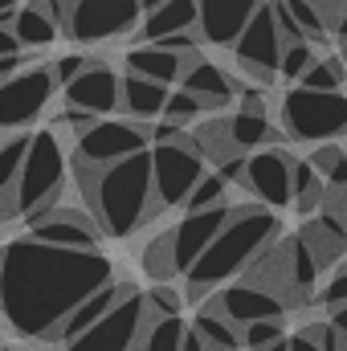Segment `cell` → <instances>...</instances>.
Here are the masks:
<instances>
[{"mask_svg":"<svg viewBox=\"0 0 347 351\" xmlns=\"http://www.w3.org/2000/svg\"><path fill=\"white\" fill-rule=\"evenodd\" d=\"M278 229L282 225H278L274 208H265V204H237L233 217L225 221V229L217 233V241L200 254V262L184 274V298L188 302H204L221 286L246 278V269L278 241Z\"/></svg>","mask_w":347,"mask_h":351,"instance_id":"3","label":"cell"},{"mask_svg":"<svg viewBox=\"0 0 347 351\" xmlns=\"http://www.w3.org/2000/svg\"><path fill=\"white\" fill-rule=\"evenodd\" d=\"M115 282V262L102 250H62L37 237H16L0 250V315L33 343H53L58 327Z\"/></svg>","mask_w":347,"mask_h":351,"instance_id":"1","label":"cell"},{"mask_svg":"<svg viewBox=\"0 0 347 351\" xmlns=\"http://www.w3.org/2000/svg\"><path fill=\"white\" fill-rule=\"evenodd\" d=\"M139 4H143V16H147V12H156L160 4H168V0H139Z\"/></svg>","mask_w":347,"mask_h":351,"instance_id":"51","label":"cell"},{"mask_svg":"<svg viewBox=\"0 0 347 351\" xmlns=\"http://www.w3.org/2000/svg\"><path fill=\"white\" fill-rule=\"evenodd\" d=\"M233 217V204L221 208H200V213H184L180 225H172V258H176V274H188L192 265L200 262V254L217 241V233L225 229V221Z\"/></svg>","mask_w":347,"mask_h":351,"instance_id":"15","label":"cell"},{"mask_svg":"<svg viewBox=\"0 0 347 351\" xmlns=\"http://www.w3.org/2000/svg\"><path fill=\"white\" fill-rule=\"evenodd\" d=\"M16 4H21V0H0V25H8V29H12V16H16Z\"/></svg>","mask_w":347,"mask_h":351,"instance_id":"48","label":"cell"},{"mask_svg":"<svg viewBox=\"0 0 347 351\" xmlns=\"http://www.w3.org/2000/svg\"><path fill=\"white\" fill-rule=\"evenodd\" d=\"M331 323H335V331H339V335L347 339V306H344V311H335V315H331Z\"/></svg>","mask_w":347,"mask_h":351,"instance_id":"49","label":"cell"},{"mask_svg":"<svg viewBox=\"0 0 347 351\" xmlns=\"http://www.w3.org/2000/svg\"><path fill=\"white\" fill-rule=\"evenodd\" d=\"M200 114H204V106H200L196 94H188V90H172V94H168V106H164V119H168V123L188 127V123L200 119Z\"/></svg>","mask_w":347,"mask_h":351,"instance_id":"39","label":"cell"},{"mask_svg":"<svg viewBox=\"0 0 347 351\" xmlns=\"http://www.w3.org/2000/svg\"><path fill=\"white\" fill-rule=\"evenodd\" d=\"M196 41H200V33H176V37H164V41H156V45L172 49L180 58H192V53H196Z\"/></svg>","mask_w":347,"mask_h":351,"instance_id":"43","label":"cell"},{"mask_svg":"<svg viewBox=\"0 0 347 351\" xmlns=\"http://www.w3.org/2000/svg\"><path fill=\"white\" fill-rule=\"evenodd\" d=\"M184 331H188V323H184L180 315H176V319H147V327H143L135 351H180Z\"/></svg>","mask_w":347,"mask_h":351,"instance_id":"30","label":"cell"},{"mask_svg":"<svg viewBox=\"0 0 347 351\" xmlns=\"http://www.w3.org/2000/svg\"><path fill=\"white\" fill-rule=\"evenodd\" d=\"M282 258H286L290 290L298 294V302H311V298H315V282H319V274H323V269H319V262L311 258V250L298 241V233L282 241Z\"/></svg>","mask_w":347,"mask_h":351,"instance_id":"25","label":"cell"},{"mask_svg":"<svg viewBox=\"0 0 347 351\" xmlns=\"http://www.w3.org/2000/svg\"><path fill=\"white\" fill-rule=\"evenodd\" d=\"M16 70H21V53H12V58H0V82H8Z\"/></svg>","mask_w":347,"mask_h":351,"instance_id":"47","label":"cell"},{"mask_svg":"<svg viewBox=\"0 0 347 351\" xmlns=\"http://www.w3.org/2000/svg\"><path fill=\"white\" fill-rule=\"evenodd\" d=\"M311 168L327 180V188H347V147L339 143H319L311 156Z\"/></svg>","mask_w":347,"mask_h":351,"instance_id":"31","label":"cell"},{"mask_svg":"<svg viewBox=\"0 0 347 351\" xmlns=\"http://www.w3.org/2000/svg\"><path fill=\"white\" fill-rule=\"evenodd\" d=\"M29 139L33 135H8L4 143H0V204H8L12 200V188H16V176H21V164H25V156H29Z\"/></svg>","mask_w":347,"mask_h":351,"instance_id":"29","label":"cell"},{"mask_svg":"<svg viewBox=\"0 0 347 351\" xmlns=\"http://www.w3.org/2000/svg\"><path fill=\"white\" fill-rule=\"evenodd\" d=\"M143 327H147V302H143V290L131 286L119 298V306H110L86 335L66 343V351H135Z\"/></svg>","mask_w":347,"mask_h":351,"instance_id":"7","label":"cell"},{"mask_svg":"<svg viewBox=\"0 0 347 351\" xmlns=\"http://www.w3.org/2000/svg\"><path fill=\"white\" fill-rule=\"evenodd\" d=\"M327 204V180L311 168V160H294V208L302 217L323 213Z\"/></svg>","mask_w":347,"mask_h":351,"instance_id":"27","label":"cell"},{"mask_svg":"<svg viewBox=\"0 0 347 351\" xmlns=\"http://www.w3.org/2000/svg\"><path fill=\"white\" fill-rule=\"evenodd\" d=\"M294 152L290 147H282V143H274V147H261L254 152L250 160H246V192H254L258 196V204L265 208H286V204H294Z\"/></svg>","mask_w":347,"mask_h":351,"instance_id":"11","label":"cell"},{"mask_svg":"<svg viewBox=\"0 0 347 351\" xmlns=\"http://www.w3.org/2000/svg\"><path fill=\"white\" fill-rule=\"evenodd\" d=\"M143 302H147V319H176L180 306H184V298L168 282H156L152 290H143Z\"/></svg>","mask_w":347,"mask_h":351,"instance_id":"38","label":"cell"},{"mask_svg":"<svg viewBox=\"0 0 347 351\" xmlns=\"http://www.w3.org/2000/svg\"><path fill=\"white\" fill-rule=\"evenodd\" d=\"M204 168V156L196 147H184V143H156L152 147V184H156V200H160V213L164 208H184V200L192 196V188L200 184Z\"/></svg>","mask_w":347,"mask_h":351,"instance_id":"9","label":"cell"},{"mask_svg":"<svg viewBox=\"0 0 347 351\" xmlns=\"http://www.w3.org/2000/svg\"><path fill=\"white\" fill-rule=\"evenodd\" d=\"M315 62H319V53H315L311 41H286V45H282V66H278V74L290 78V82H302V74H307Z\"/></svg>","mask_w":347,"mask_h":351,"instance_id":"36","label":"cell"},{"mask_svg":"<svg viewBox=\"0 0 347 351\" xmlns=\"http://www.w3.org/2000/svg\"><path fill=\"white\" fill-rule=\"evenodd\" d=\"M12 53H21V41L12 37L8 25H0V58H12Z\"/></svg>","mask_w":347,"mask_h":351,"instance_id":"44","label":"cell"},{"mask_svg":"<svg viewBox=\"0 0 347 351\" xmlns=\"http://www.w3.org/2000/svg\"><path fill=\"white\" fill-rule=\"evenodd\" d=\"M298 241L311 250V258L319 262V269H327V265H339L347 254V229L339 217H331V213H315V217H307V225L298 229Z\"/></svg>","mask_w":347,"mask_h":351,"instance_id":"19","label":"cell"},{"mask_svg":"<svg viewBox=\"0 0 347 351\" xmlns=\"http://www.w3.org/2000/svg\"><path fill=\"white\" fill-rule=\"evenodd\" d=\"M0 351H4V348H0Z\"/></svg>","mask_w":347,"mask_h":351,"instance_id":"56","label":"cell"},{"mask_svg":"<svg viewBox=\"0 0 347 351\" xmlns=\"http://www.w3.org/2000/svg\"><path fill=\"white\" fill-rule=\"evenodd\" d=\"M152 147V127L127 123V119H98L86 135L74 139V164H90V168H110L135 152Z\"/></svg>","mask_w":347,"mask_h":351,"instance_id":"8","label":"cell"},{"mask_svg":"<svg viewBox=\"0 0 347 351\" xmlns=\"http://www.w3.org/2000/svg\"><path fill=\"white\" fill-rule=\"evenodd\" d=\"M278 119L294 143H335L347 135V94L344 90L290 86L278 102Z\"/></svg>","mask_w":347,"mask_h":351,"instance_id":"5","label":"cell"},{"mask_svg":"<svg viewBox=\"0 0 347 351\" xmlns=\"http://www.w3.org/2000/svg\"><path fill=\"white\" fill-rule=\"evenodd\" d=\"M180 351H208V343L192 331V323H188V331H184V343H180Z\"/></svg>","mask_w":347,"mask_h":351,"instance_id":"45","label":"cell"},{"mask_svg":"<svg viewBox=\"0 0 347 351\" xmlns=\"http://www.w3.org/2000/svg\"><path fill=\"white\" fill-rule=\"evenodd\" d=\"M94 58H82V53H66V58H58V62H49L53 66V78H58V86H70L82 70H86Z\"/></svg>","mask_w":347,"mask_h":351,"instance_id":"41","label":"cell"},{"mask_svg":"<svg viewBox=\"0 0 347 351\" xmlns=\"http://www.w3.org/2000/svg\"><path fill=\"white\" fill-rule=\"evenodd\" d=\"M66 180H70V160H66V143L53 127H41L33 131L29 139V156L21 164L16 176V188H12V200L4 204V217H41L45 208H53L66 192Z\"/></svg>","mask_w":347,"mask_h":351,"instance_id":"4","label":"cell"},{"mask_svg":"<svg viewBox=\"0 0 347 351\" xmlns=\"http://www.w3.org/2000/svg\"><path fill=\"white\" fill-rule=\"evenodd\" d=\"M335 217H339V221H344V229H347V204H344V208H339V213H335Z\"/></svg>","mask_w":347,"mask_h":351,"instance_id":"53","label":"cell"},{"mask_svg":"<svg viewBox=\"0 0 347 351\" xmlns=\"http://www.w3.org/2000/svg\"><path fill=\"white\" fill-rule=\"evenodd\" d=\"M229 180L221 172H204L200 176V184L192 188V196L184 200V213H200V208H221V204H229Z\"/></svg>","mask_w":347,"mask_h":351,"instance_id":"32","label":"cell"},{"mask_svg":"<svg viewBox=\"0 0 347 351\" xmlns=\"http://www.w3.org/2000/svg\"><path fill=\"white\" fill-rule=\"evenodd\" d=\"M139 21H143L139 0H70L66 33L82 45H94V41H110L139 29Z\"/></svg>","mask_w":347,"mask_h":351,"instance_id":"10","label":"cell"},{"mask_svg":"<svg viewBox=\"0 0 347 351\" xmlns=\"http://www.w3.org/2000/svg\"><path fill=\"white\" fill-rule=\"evenodd\" d=\"M265 0H196V33L208 45H237L246 25Z\"/></svg>","mask_w":347,"mask_h":351,"instance_id":"16","label":"cell"},{"mask_svg":"<svg viewBox=\"0 0 347 351\" xmlns=\"http://www.w3.org/2000/svg\"><path fill=\"white\" fill-rule=\"evenodd\" d=\"M335 37H339V41H347V8L339 12V21H335Z\"/></svg>","mask_w":347,"mask_h":351,"instance_id":"50","label":"cell"},{"mask_svg":"<svg viewBox=\"0 0 347 351\" xmlns=\"http://www.w3.org/2000/svg\"><path fill=\"white\" fill-rule=\"evenodd\" d=\"M184 62H188V58H180V53L164 49V45H147V41H139V45H131V49L123 53L127 74L152 78V82H160V86H172V82H180Z\"/></svg>","mask_w":347,"mask_h":351,"instance_id":"20","label":"cell"},{"mask_svg":"<svg viewBox=\"0 0 347 351\" xmlns=\"http://www.w3.org/2000/svg\"><path fill=\"white\" fill-rule=\"evenodd\" d=\"M192 331L208 343V351H241V331L208 306H200V315L192 319Z\"/></svg>","mask_w":347,"mask_h":351,"instance_id":"28","label":"cell"},{"mask_svg":"<svg viewBox=\"0 0 347 351\" xmlns=\"http://www.w3.org/2000/svg\"><path fill=\"white\" fill-rule=\"evenodd\" d=\"M225 131H229L233 152H241V156H254L261 147L282 143V135H278V127L270 123V114H246V110H237V114L225 119Z\"/></svg>","mask_w":347,"mask_h":351,"instance_id":"23","label":"cell"},{"mask_svg":"<svg viewBox=\"0 0 347 351\" xmlns=\"http://www.w3.org/2000/svg\"><path fill=\"white\" fill-rule=\"evenodd\" d=\"M143 269L156 278V282H168L176 278V258H172V229L168 233H160L156 241H147V250H143Z\"/></svg>","mask_w":347,"mask_h":351,"instance_id":"35","label":"cell"},{"mask_svg":"<svg viewBox=\"0 0 347 351\" xmlns=\"http://www.w3.org/2000/svg\"><path fill=\"white\" fill-rule=\"evenodd\" d=\"M0 221H4V204H0Z\"/></svg>","mask_w":347,"mask_h":351,"instance_id":"55","label":"cell"},{"mask_svg":"<svg viewBox=\"0 0 347 351\" xmlns=\"http://www.w3.org/2000/svg\"><path fill=\"white\" fill-rule=\"evenodd\" d=\"M180 90L196 94L204 110H225V106L237 98V82H233V78H229L217 62H208V58H200V53H192V58L184 62Z\"/></svg>","mask_w":347,"mask_h":351,"instance_id":"18","label":"cell"},{"mask_svg":"<svg viewBox=\"0 0 347 351\" xmlns=\"http://www.w3.org/2000/svg\"><path fill=\"white\" fill-rule=\"evenodd\" d=\"M53 90H58L53 66H25L8 82H0V131L33 127L53 102Z\"/></svg>","mask_w":347,"mask_h":351,"instance_id":"6","label":"cell"},{"mask_svg":"<svg viewBox=\"0 0 347 351\" xmlns=\"http://www.w3.org/2000/svg\"><path fill=\"white\" fill-rule=\"evenodd\" d=\"M29 237H37L45 245H62V250H98L102 229H98V221L90 213H82V208L53 204V208H45L41 217L29 221Z\"/></svg>","mask_w":347,"mask_h":351,"instance_id":"14","label":"cell"},{"mask_svg":"<svg viewBox=\"0 0 347 351\" xmlns=\"http://www.w3.org/2000/svg\"><path fill=\"white\" fill-rule=\"evenodd\" d=\"M62 90H66V106L90 110L94 119L110 114V110L123 102V82H119L115 66H110V62H102V58H94L86 70H82L70 86H62Z\"/></svg>","mask_w":347,"mask_h":351,"instance_id":"17","label":"cell"},{"mask_svg":"<svg viewBox=\"0 0 347 351\" xmlns=\"http://www.w3.org/2000/svg\"><path fill=\"white\" fill-rule=\"evenodd\" d=\"M168 94H172V90L160 86V82H152V78H139V74H127V78H123V106H127V114H135V119H164Z\"/></svg>","mask_w":347,"mask_h":351,"instance_id":"26","label":"cell"},{"mask_svg":"<svg viewBox=\"0 0 347 351\" xmlns=\"http://www.w3.org/2000/svg\"><path fill=\"white\" fill-rule=\"evenodd\" d=\"M286 339H290V335H286ZM286 339H282V343H274V348H265V351H290V348H286Z\"/></svg>","mask_w":347,"mask_h":351,"instance_id":"52","label":"cell"},{"mask_svg":"<svg viewBox=\"0 0 347 351\" xmlns=\"http://www.w3.org/2000/svg\"><path fill=\"white\" fill-rule=\"evenodd\" d=\"M282 45H286V41H282V33H278V25H274L270 0H265L258 12H254V21L246 25V33L237 37L233 58H237L241 74H250V78H258V82H274V74H278V66H282Z\"/></svg>","mask_w":347,"mask_h":351,"instance_id":"12","label":"cell"},{"mask_svg":"<svg viewBox=\"0 0 347 351\" xmlns=\"http://www.w3.org/2000/svg\"><path fill=\"white\" fill-rule=\"evenodd\" d=\"M319 302H323L331 315L347 306V265H335V274H331V278H327V286L319 290Z\"/></svg>","mask_w":347,"mask_h":351,"instance_id":"40","label":"cell"},{"mask_svg":"<svg viewBox=\"0 0 347 351\" xmlns=\"http://www.w3.org/2000/svg\"><path fill=\"white\" fill-rule=\"evenodd\" d=\"M339 58H344V66H347V41H344V53H339Z\"/></svg>","mask_w":347,"mask_h":351,"instance_id":"54","label":"cell"},{"mask_svg":"<svg viewBox=\"0 0 347 351\" xmlns=\"http://www.w3.org/2000/svg\"><path fill=\"white\" fill-rule=\"evenodd\" d=\"M204 306H208V311H217L221 319H229L237 331H241V327H250V323H261V319H282V315H286V302H282L278 294L261 290V286L246 282V278H237V282L221 286L217 294H208V298H204Z\"/></svg>","mask_w":347,"mask_h":351,"instance_id":"13","label":"cell"},{"mask_svg":"<svg viewBox=\"0 0 347 351\" xmlns=\"http://www.w3.org/2000/svg\"><path fill=\"white\" fill-rule=\"evenodd\" d=\"M127 290H131V282H110V286H102L98 294H90L86 302H82V306H78V311L62 323V327H58L53 343H62V348H66V343H74L78 335H86L90 327H94V323L110 311V306H119V298H123Z\"/></svg>","mask_w":347,"mask_h":351,"instance_id":"21","label":"cell"},{"mask_svg":"<svg viewBox=\"0 0 347 351\" xmlns=\"http://www.w3.org/2000/svg\"><path fill=\"white\" fill-rule=\"evenodd\" d=\"M237 110H246V114H270V98H265V90L237 82Z\"/></svg>","mask_w":347,"mask_h":351,"instance_id":"42","label":"cell"},{"mask_svg":"<svg viewBox=\"0 0 347 351\" xmlns=\"http://www.w3.org/2000/svg\"><path fill=\"white\" fill-rule=\"evenodd\" d=\"M344 82H347L344 58H339V53H319V62L302 74L298 86H307V90H344Z\"/></svg>","mask_w":347,"mask_h":351,"instance_id":"33","label":"cell"},{"mask_svg":"<svg viewBox=\"0 0 347 351\" xmlns=\"http://www.w3.org/2000/svg\"><path fill=\"white\" fill-rule=\"evenodd\" d=\"M286 339V323L282 319H261V323H250L241 327V351H265L274 343Z\"/></svg>","mask_w":347,"mask_h":351,"instance_id":"37","label":"cell"},{"mask_svg":"<svg viewBox=\"0 0 347 351\" xmlns=\"http://www.w3.org/2000/svg\"><path fill=\"white\" fill-rule=\"evenodd\" d=\"M74 180L82 188L86 213L98 221L102 237H131L160 213L156 184H152V147L135 152L110 168L74 164Z\"/></svg>","mask_w":347,"mask_h":351,"instance_id":"2","label":"cell"},{"mask_svg":"<svg viewBox=\"0 0 347 351\" xmlns=\"http://www.w3.org/2000/svg\"><path fill=\"white\" fill-rule=\"evenodd\" d=\"M286 348H290V351H319V343H315L311 335H302V331H298V335H290V339H286Z\"/></svg>","mask_w":347,"mask_h":351,"instance_id":"46","label":"cell"},{"mask_svg":"<svg viewBox=\"0 0 347 351\" xmlns=\"http://www.w3.org/2000/svg\"><path fill=\"white\" fill-rule=\"evenodd\" d=\"M176 33H196V0H168L139 21V41L156 45Z\"/></svg>","mask_w":347,"mask_h":351,"instance_id":"22","label":"cell"},{"mask_svg":"<svg viewBox=\"0 0 347 351\" xmlns=\"http://www.w3.org/2000/svg\"><path fill=\"white\" fill-rule=\"evenodd\" d=\"M286 4V12L294 16V25H298V33L311 41V45H323L327 41V21H323V12H319V4L315 0H282Z\"/></svg>","mask_w":347,"mask_h":351,"instance_id":"34","label":"cell"},{"mask_svg":"<svg viewBox=\"0 0 347 351\" xmlns=\"http://www.w3.org/2000/svg\"><path fill=\"white\" fill-rule=\"evenodd\" d=\"M58 29H62V25H58L37 0L21 4L16 16H12V37L21 41V49H45V45H53V41H58Z\"/></svg>","mask_w":347,"mask_h":351,"instance_id":"24","label":"cell"}]
</instances>
